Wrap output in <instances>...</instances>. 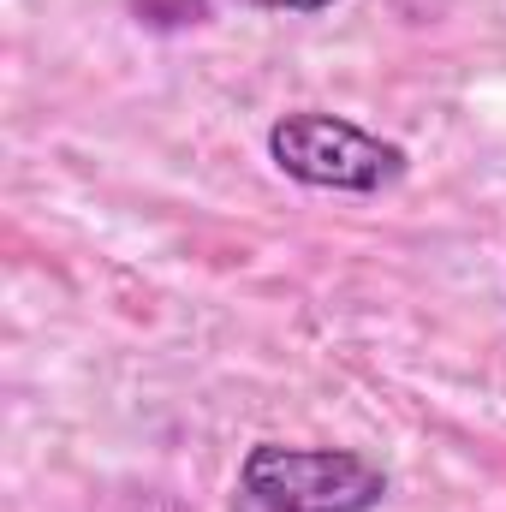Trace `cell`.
Listing matches in <instances>:
<instances>
[{
	"label": "cell",
	"instance_id": "2",
	"mask_svg": "<svg viewBox=\"0 0 506 512\" xmlns=\"http://www.w3.org/2000/svg\"><path fill=\"white\" fill-rule=\"evenodd\" d=\"M239 489L256 512H376L387 501V471L352 447L262 441L245 453Z\"/></svg>",
	"mask_w": 506,
	"mask_h": 512
},
{
	"label": "cell",
	"instance_id": "3",
	"mask_svg": "<svg viewBox=\"0 0 506 512\" xmlns=\"http://www.w3.org/2000/svg\"><path fill=\"white\" fill-rule=\"evenodd\" d=\"M256 12H328L334 0H245Z\"/></svg>",
	"mask_w": 506,
	"mask_h": 512
},
{
	"label": "cell",
	"instance_id": "1",
	"mask_svg": "<svg viewBox=\"0 0 506 512\" xmlns=\"http://www.w3.org/2000/svg\"><path fill=\"white\" fill-rule=\"evenodd\" d=\"M268 161L310 191H346V197L393 191L411 167V155L399 143L364 131L346 114H316V108L280 114L268 126Z\"/></svg>",
	"mask_w": 506,
	"mask_h": 512
}]
</instances>
